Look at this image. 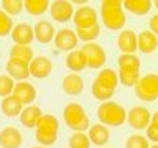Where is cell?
<instances>
[{
    "label": "cell",
    "instance_id": "obj_1",
    "mask_svg": "<svg viewBox=\"0 0 158 148\" xmlns=\"http://www.w3.org/2000/svg\"><path fill=\"white\" fill-rule=\"evenodd\" d=\"M118 86V76L117 72L110 68H104L101 69V72L96 76L92 82V96L101 102H107L110 101L115 94V89Z\"/></svg>",
    "mask_w": 158,
    "mask_h": 148
},
{
    "label": "cell",
    "instance_id": "obj_2",
    "mask_svg": "<svg viewBox=\"0 0 158 148\" xmlns=\"http://www.w3.org/2000/svg\"><path fill=\"white\" fill-rule=\"evenodd\" d=\"M101 20L104 27L110 31H118L125 27L127 17L120 0H104V2H101Z\"/></svg>",
    "mask_w": 158,
    "mask_h": 148
},
{
    "label": "cell",
    "instance_id": "obj_3",
    "mask_svg": "<svg viewBox=\"0 0 158 148\" xmlns=\"http://www.w3.org/2000/svg\"><path fill=\"white\" fill-rule=\"evenodd\" d=\"M59 133V120L54 115L43 113L40 120L35 125V138L40 143V146H51L58 140Z\"/></svg>",
    "mask_w": 158,
    "mask_h": 148
},
{
    "label": "cell",
    "instance_id": "obj_4",
    "mask_svg": "<svg viewBox=\"0 0 158 148\" xmlns=\"http://www.w3.org/2000/svg\"><path fill=\"white\" fill-rule=\"evenodd\" d=\"M97 118L106 127H120L125 123L127 110L118 102L114 101L101 102V105L97 107Z\"/></svg>",
    "mask_w": 158,
    "mask_h": 148
},
{
    "label": "cell",
    "instance_id": "obj_5",
    "mask_svg": "<svg viewBox=\"0 0 158 148\" xmlns=\"http://www.w3.org/2000/svg\"><path fill=\"white\" fill-rule=\"evenodd\" d=\"M63 118H64L66 127L74 130V132H86L87 128L91 127V122H89V117H87L86 110H84V107L77 102H71L64 107Z\"/></svg>",
    "mask_w": 158,
    "mask_h": 148
},
{
    "label": "cell",
    "instance_id": "obj_6",
    "mask_svg": "<svg viewBox=\"0 0 158 148\" xmlns=\"http://www.w3.org/2000/svg\"><path fill=\"white\" fill-rule=\"evenodd\" d=\"M133 87H135V96L143 102H153L158 99V76L155 72L140 76Z\"/></svg>",
    "mask_w": 158,
    "mask_h": 148
},
{
    "label": "cell",
    "instance_id": "obj_7",
    "mask_svg": "<svg viewBox=\"0 0 158 148\" xmlns=\"http://www.w3.org/2000/svg\"><path fill=\"white\" fill-rule=\"evenodd\" d=\"M81 53L86 58V66L91 69H102V66L107 61V54L104 48L97 43H86L81 48Z\"/></svg>",
    "mask_w": 158,
    "mask_h": 148
},
{
    "label": "cell",
    "instance_id": "obj_8",
    "mask_svg": "<svg viewBox=\"0 0 158 148\" xmlns=\"http://www.w3.org/2000/svg\"><path fill=\"white\" fill-rule=\"evenodd\" d=\"M150 118H152V112L148 110L147 107L143 105H135L132 107L130 110H127V118L125 122H128L133 130H145L147 125L150 123Z\"/></svg>",
    "mask_w": 158,
    "mask_h": 148
},
{
    "label": "cell",
    "instance_id": "obj_9",
    "mask_svg": "<svg viewBox=\"0 0 158 148\" xmlns=\"http://www.w3.org/2000/svg\"><path fill=\"white\" fill-rule=\"evenodd\" d=\"M49 13H51V18L58 23H66L73 18L74 15V7L71 2L68 0H54V2H49Z\"/></svg>",
    "mask_w": 158,
    "mask_h": 148
},
{
    "label": "cell",
    "instance_id": "obj_10",
    "mask_svg": "<svg viewBox=\"0 0 158 148\" xmlns=\"http://www.w3.org/2000/svg\"><path fill=\"white\" fill-rule=\"evenodd\" d=\"M53 41H54V46H56L59 51L71 53V51L76 49L79 39L76 36V33H74V30H71V28H61L59 31L54 33Z\"/></svg>",
    "mask_w": 158,
    "mask_h": 148
},
{
    "label": "cell",
    "instance_id": "obj_11",
    "mask_svg": "<svg viewBox=\"0 0 158 148\" xmlns=\"http://www.w3.org/2000/svg\"><path fill=\"white\" fill-rule=\"evenodd\" d=\"M71 20L79 30L91 28L94 25H97V12L89 5H84V7H79L77 10H74V15Z\"/></svg>",
    "mask_w": 158,
    "mask_h": 148
},
{
    "label": "cell",
    "instance_id": "obj_12",
    "mask_svg": "<svg viewBox=\"0 0 158 148\" xmlns=\"http://www.w3.org/2000/svg\"><path fill=\"white\" fill-rule=\"evenodd\" d=\"M12 96H15L20 102L23 104V107L27 105H33L35 99H36V89L31 82L28 81H20L13 86V92Z\"/></svg>",
    "mask_w": 158,
    "mask_h": 148
},
{
    "label": "cell",
    "instance_id": "obj_13",
    "mask_svg": "<svg viewBox=\"0 0 158 148\" xmlns=\"http://www.w3.org/2000/svg\"><path fill=\"white\" fill-rule=\"evenodd\" d=\"M28 69H30V76L36 79H44L53 72V63L46 56H36L30 61Z\"/></svg>",
    "mask_w": 158,
    "mask_h": 148
},
{
    "label": "cell",
    "instance_id": "obj_14",
    "mask_svg": "<svg viewBox=\"0 0 158 148\" xmlns=\"http://www.w3.org/2000/svg\"><path fill=\"white\" fill-rule=\"evenodd\" d=\"M23 143V135L18 128L5 127L0 130V148H20Z\"/></svg>",
    "mask_w": 158,
    "mask_h": 148
},
{
    "label": "cell",
    "instance_id": "obj_15",
    "mask_svg": "<svg viewBox=\"0 0 158 148\" xmlns=\"http://www.w3.org/2000/svg\"><path fill=\"white\" fill-rule=\"evenodd\" d=\"M117 48L122 51V54H135L137 33L133 30H122L117 36Z\"/></svg>",
    "mask_w": 158,
    "mask_h": 148
},
{
    "label": "cell",
    "instance_id": "obj_16",
    "mask_svg": "<svg viewBox=\"0 0 158 148\" xmlns=\"http://www.w3.org/2000/svg\"><path fill=\"white\" fill-rule=\"evenodd\" d=\"M12 39L15 44H22V46H30V43L35 39L33 36V27L28 23H18L12 28Z\"/></svg>",
    "mask_w": 158,
    "mask_h": 148
},
{
    "label": "cell",
    "instance_id": "obj_17",
    "mask_svg": "<svg viewBox=\"0 0 158 148\" xmlns=\"http://www.w3.org/2000/svg\"><path fill=\"white\" fill-rule=\"evenodd\" d=\"M54 33H56V30H54L53 23L48 22V20H40V22L33 27V36L36 41L43 43V44H48L53 41L54 38Z\"/></svg>",
    "mask_w": 158,
    "mask_h": 148
},
{
    "label": "cell",
    "instance_id": "obj_18",
    "mask_svg": "<svg viewBox=\"0 0 158 148\" xmlns=\"http://www.w3.org/2000/svg\"><path fill=\"white\" fill-rule=\"evenodd\" d=\"M86 135L89 138V142H91L92 145H96V146H104V145L109 143V140H110V132H109V128L106 125H102V123L91 125L87 128Z\"/></svg>",
    "mask_w": 158,
    "mask_h": 148
},
{
    "label": "cell",
    "instance_id": "obj_19",
    "mask_svg": "<svg viewBox=\"0 0 158 148\" xmlns=\"http://www.w3.org/2000/svg\"><path fill=\"white\" fill-rule=\"evenodd\" d=\"M61 87H63V92L68 94V96H79L84 91V81L79 74L71 72L63 77Z\"/></svg>",
    "mask_w": 158,
    "mask_h": 148
},
{
    "label": "cell",
    "instance_id": "obj_20",
    "mask_svg": "<svg viewBox=\"0 0 158 148\" xmlns=\"http://www.w3.org/2000/svg\"><path fill=\"white\" fill-rule=\"evenodd\" d=\"M158 48V38L156 35H153L152 31H142L140 35H137V49H140L143 54H152L155 53Z\"/></svg>",
    "mask_w": 158,
    "mask_h": 148
},
{
    "label": "cell",
    "instance_id": "obj_21",
    "mask_svg": "<svg viewBox=\"0 0 158 148\" xmlns=\"http://www.w3.org/2000/svg\"><path fill=\"white\" fill-rule=\"evenodd\" d=\"M7 76L15 79V81H27L30 77V69H28V64H25L22 61H17V59H8L7 61Z\"/></svg>",
    "mask_w": 158,
    "mask_h": 148
},
{
    "label": "cell",
    "instance_id": "obj_22",
    "mask_svg": "<svg viewBox=\"0 0 158 148\" xmlns=\"http://www.w3.org/2000/svg\"><path fill=\"white\" fill-rule=\"evenodd\" d=\"M43 115V110L38 105H27L23 107V110L20 112V122L25 128H35L36 122L40 120V117Z\"/></svg>",
    "mask_w": 158,
    "mask_h": 148
},
{
    "label": "cell",
    "instance_id": "obj_23",
    "mask_svg": "<svg viewBox=\"0 0 158 148\" xmlns=\"http://www.w3.org/2000/svg\"><path fill=\"white\" fill-rule=\"evenodd\" d=\"M0 109H2V113L8 118H15L20 115V112L23 110V104L18 101L15 96H7L2 99L0 102Z\"/></svg>",
    "mask_w": 158,
    "mask_h": 148
},
{
    "label": "cell",
    "instance_id": "obj_24",
    "mask_svg": "<svg viewBox=\"0 0 158 148\" xmlns=\"http://www.w3.org/2000/svg\"><path fill=\"white\" fill-rule=\"evenodd\" d=\"M122 7L132 15L142 17V15H147L152 10L153 2H150V0H125V2H122Z\"/></svg>",
    "mask_w": 158,
    "mask_h": 148
},
{
    "label": "cell",
    "instance_id": "obj_25",
    "mask_svg": "<svg viewBox=\"0 0 158 148\" xmlns=\"http://www.w3.org/2000/svg\"><path fill=\"white\" fill-rule=\"evenodd\" d=\"M66 68L69 71H73L74 74L76 72H81L84 71L87 66H86V58H84V54L81 53V49H74V51L68 53L66 56Z\"/></svg>",
    "mask_w": 158,
    "mask_h": 148
},
{
    "label": "cell",
    "instance_id": "obj_26",
    "mask_svg": "<svg viewBox=\"0 0 158 148\" xmlns=\"http://www.w3.org/2000/svg\"><path fill=\"white\" fill-rule=\"evenodd\" d=\"M35 56H33V49L30 46H22V44H15L10 49V59H17L25 64H30Z\"/></svg>",
    "mask_w": 158,
    "mask_h": 148
},
{
    "label": "cell",
    "instance_id": "obj_27",
    "mask_svg": "<svg viewBox=\"0 0 158 148\" xmlns=\"http://www.w3.org/2000/svg\"><path fill=\"white\" fill-rule=\"evenodd\" d=\"M23 8L27 10L30 15L40 17V15H43L49 8V2H48V0H25V2H23Z\"/></svg>",
    "mask_w": 158,
    "mask_h": 148
},
{
    "label": "cell",
    "instance_id": "obj_28",
    "mask_svg": "<svg viewBox=\"0 0 158 148\" xmlns=\"http://www.w3.org/2000/svg\"><path fill=\"white\" fill-rule=\"evenodd\" d=\"M117 76H118V82L122 86L133 87L137 84V81L140 79V71H135V69H118Z\"/></svg>",
    "mask_w": 158,
    "mask_h": 148
},
{
    "label": "cell",
    "instance_id": "obj_29",
    "mask_svg": "<svg viewBox=\"0 0 158 148\" xmlns=\"http://www.w3.org/2000/svg\"><path fill=\"white\" fill-rule=\"evenodd\" d=\"M74 33H76L77 39H81V41L94 43V39H97L99 35H101V27H99V23H97V25H94V27H91V28H84V30L76 28Z\"/></svg>",
    "mask_w": 158,
    "mask_h": 148
},
{
    "label": "cell",
    "instance_id": "obj_30",
    "mask_svg": "<svg viewBox=\"0 0 158 148\" xmlns=\"http://www.w3.org/2000/svg\"><path fill=\"white\" fill-rule=\"evenodd\" d=\"M118 69H135V71H140V58L137 54H120L118 56Z\"/></svg>",
    "mask_w": 158,
    "mask_h": 148
},
{
    "label": "cell",
    "instance_id": "obj_31",
    "mask_svg": "<svg viewBox=\"0 0 158 148\" xmlns=\"http://www.w3.org/2000/svg\"><path fill=\"white\" fill-rule=\"evenodd\" d=\"M69 148H91V142H89L87 135L84 132H74L69 137Z\"/></svg>",
    "mask_w": 158,
    "mask_h": 148
},
{
    "label": "cell",
    "instance_id": "obj_32",
    "mask_svg": "<svg viewBox=\"0 0 158 148\" xmlns=\"http://www.w3.org/2000/svg\"><path fill=\"white\" fill-rule=\"evenodd\" d=\"M22 10H23L22 0H3L2 2V12L7 13L10 18L18 15V13H22Z\"/></svg>",
    "mask_w": 158,
    "mask_h": 148
},
{
    "label": "cell",
    "instance_id": "obj_33",
    "mask_svg": "<svg viewBox=\"0 0 158 148\" xmlns=\"http://www.w3.org/2000/svg\"><path fill=\"white\" fill-rule=\"evenodd\" d=\"M145 133H147L145 138H147L148 142H152V143H156L158 142V113H152L150 123L147 125Z\"/></svg>",
    "mask_w": 158,
    "mask_h": 148
},
{
    "label": "cell",
    "instance_id": "obj_34",
    "mask_svg": "<svg viewBox=\"0 0 158 148\" xmlns=\"http://www.w3.org/2000/svg\"><path fill=\"white\" fill-rule=\"evenodd\" d=\"M150 143L145 138V135H140V133H135V135H130L125 140V148H148Z\"/></svg>",
    "mask_w": 158,
    "mask_h": 148
},
{
    "label": "cell",
    "instance_id": "obj_35",
    "mask_svg": "<svg viewBox=\"0 0 158 148\" xmlns=\"http://www.w3.org/2000/svg\"><path fill=\"white\" fill-rule=\"evenodd\" d=\"M13 86H15V82L12 77H8L7 74H0V97L12 96Z\"/></svg>",
    "mask_w": 158,
    "mask_h": 148
},
{
    "label": "cell",
    "instance_id": "obj_36",
    "mask_svg": "<svg viewBox=\"0 0 158 148\" xmlns=\"http://www.w3.org/2000/svg\"><path fill=\"white\" fill-rule=\"evenodd\" d=\"M12 28H13V20L0 10V38L12 33Z\"/></svg>",
    "mask_w": 158,
    "mask_h": 148
},
{
    "label": "cell",
    "instance_id": "obj_37",
    "mask_svg": "<svg viewBox=\"0 0 158 148\" xmlns=\"http://www.w3.org/2000/svg\"><path fill=\"white\" fill-rule=\"evenodd\" d=\"M148 31H152L153 35L158 33V15H153L150 18V30H148Z\"/></svg>",
    "mask_w": 158,
    "mask_h": 148
},
{
    "label": "cell",
    "instance_id": "obj_38",
    "mask_svg": "<svg viewBox=\"0 0 158 148\" xmlns=\"http://www.w3.org/2000/svg\"><path fill=\"white\" fill-rule=\"evenodd\" d=\"M148 148H158V145H156V143H153V145H150Z\"/></svg>",
    "mask_w": 158,
    "mask_h": 148
},
{
    "label": "cell",
    "instance_id": "obj_39",
    "mask_svg": "<svg viewBox=\"0 0 158 148\" xmlns=\"http://www.w3.org/2000/svg\"><path fill=\"white\" fill-rule=\"evenodd\" d=\"M31 148H44V146H40V145H38V146H31Z\"/></svg>",
    "mask_w": 158,
    "mask_h": 148
}]
</instances>
